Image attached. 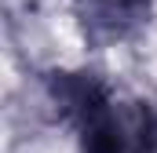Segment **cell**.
<instances>
[{
	"label": "cell",
	"instance_id": "obj_1",
	"mask_svg": "<svg viewBox=\"0 0 157 153\" xmlns=\"http://www.w3.org/2000/svg\"><path fill=\"white\" fill-rule=\"evenodd\" d=\"M51 102L77 131L80 153H157V106L113 88L102 73H51Z\"/></svg>",
	"mask_w": 157,
	"mask_h": 153
},
{
	"label": "cell",
	"instance_id": "obj_2",
	"mask_svg": "<svg viewBox=\"0 0 157 153\" xmlns=\"http://www.w3.org/2000/svg\"><path fill=\"white\" fill-rule=\"evenodd\" d=\"M150 4L154 0H73V11L84 37L106 47L135 37L150 18Z\"/></svg>",
	"mask_w": 157,
	"mask_h": 153
}]
</instances>
